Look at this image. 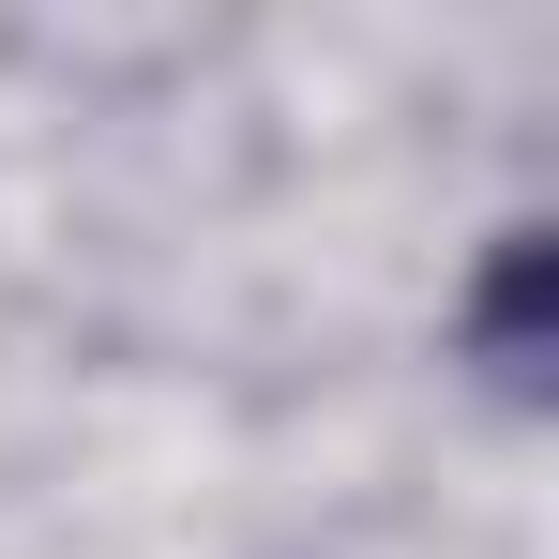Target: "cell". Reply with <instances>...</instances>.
Segmentation results:
<instances>
[{"instance_id": "1", "label": "cell", "mask_w": 559, "mask_h": 559, "mask_svg": "<svg viewBox=\"0 0 559 559\" xmlns=\"http://www.w3.org/2000/svg\"><path fill=\"white\" fill-rule=\"evenodd\" d=\"M468 364L499 378L514 408L559 393V227H499V258L468 287Z\"/></svg>"}]
</instances>
